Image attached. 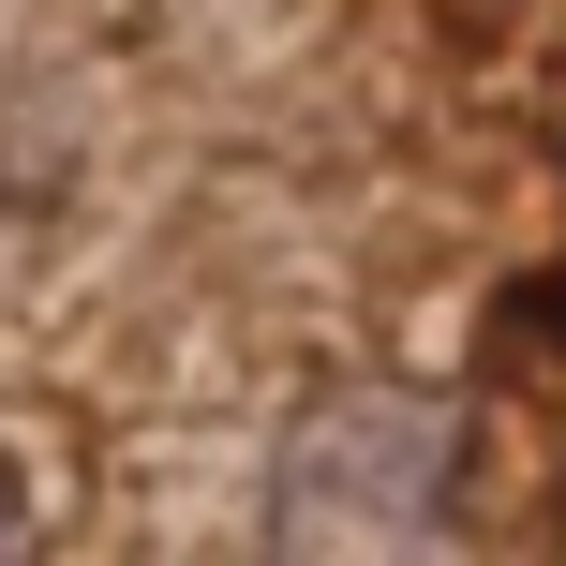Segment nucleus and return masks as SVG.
<instances>
[{
	"mask_svg": "<svg viewBox=\"0 0 566 566\" xmlns=\"http://www.w3.org/2000/svg\"><path fill=\"white\" fill-rule=\"evenodd\" d=\"M15 522H30V507H15V462H0V552H15Z\"/></svg>",
	"mask_w": 566,
	"mask_h": 566,
	"instance_id": "1",
	"label": "nucleus"
}]
</instances>
